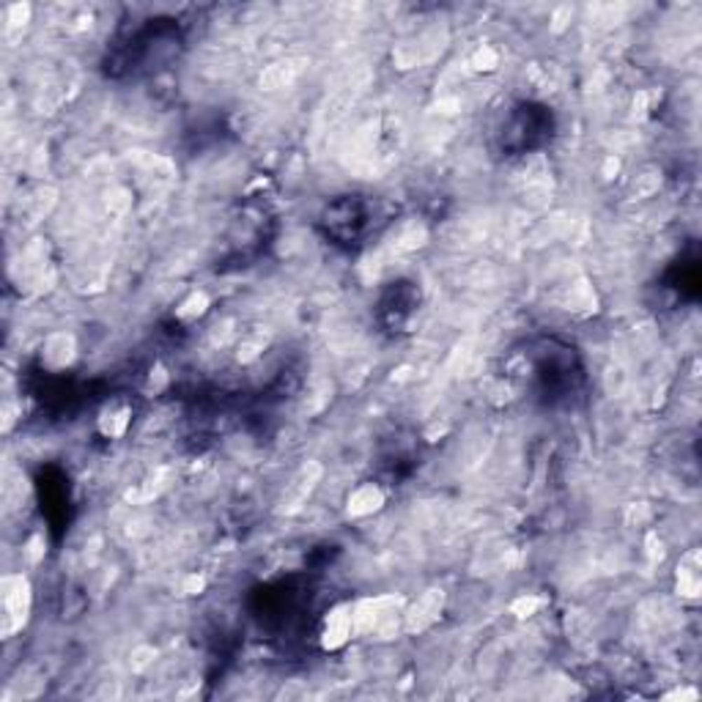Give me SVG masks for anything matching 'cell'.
Listing matches in <instances>:
<instances>
[{
	"label": "cell",
	"instance_id": "obj_1",
	"mask_svg": "<svg viewBox=\"0 0 702 702\" xmlns=\"http://www.w3.org/2000/svg\"><path fill=\"white\" fill-rule=\"evenodd\" d=\"M379 505H382V494H379L373 486H365V488L354 491L349 500V511L354 513V516H368V513L376 511Z\"/></svg>",
	"mask_w": 702,
	"mask_h": 702
},
{
	"label": "cell",
	"instance_id": "obj_2",
	"mask_svg": "<svg viewBox=\"0 0 702 702\" xmlns=\"http://www.w3.org/2000/svg\"><path fill=\"white\" fill-rule=\"evenodd\" d=\"M127 425H129L127 409H113V412H107V415L102 417V431L107 436H121L127 431Z\"/></svg>",
	"mask_w": 702,
	"mask_h": 702
},
{
	"label": "cell",
	"instance_id": "obj_3",
	"mask_svg": "<svg viewBox=\"0 0 702 702\" xmlns=\"http://www.w3.org/2000/svg\"><path fill=\"white\" fill-rule=\"evenodd\" d=\"M680 596L686 598H697L700 596V571L697 565H680Z\"/></svg>",
	"mask_w": 702,
	"mask_h": 702
}]
</instances>
